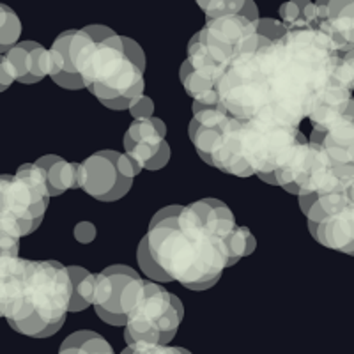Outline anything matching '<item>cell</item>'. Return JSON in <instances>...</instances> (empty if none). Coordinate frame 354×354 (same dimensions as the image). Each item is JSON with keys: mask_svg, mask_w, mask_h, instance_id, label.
<instances>
[{"mask_svg": "<svg viewBox=\"0 0 354 354\" xmlns=\"http://www.w3.org/2000/svg\"><path fill=\"white\" fill-rule=\"evenodd\" d=\"M50 201L43 167L25 163L15 176H0V227L21 238L43 221Z\"/></svg>", "mask_w": 354, "mask_h": 354, "instance_id": "cell-6", "label": "cell"}, {"mask_svg": "<svg viewBox=\"0 0 354 354\" xmlns=\"http://www.w3.org/2000/svg\"><path fill=\"white\" fill-rule=\"evenodd\" d=\"M280 21L287 30L317 28V15L312 0H289L280 8Z\"/></svg>", "mask_w": 354, "mask_h": 354, "instance_id": "cell-18", "label": "cell"}, {"mask_svg": "<svg viewBox=\"0 0 354 354\" xmlns=\"http://www.w3.org/2000/svg\"><path fill=\"white\" fill-rule=\"evenodd\" d=\"M129 113L133 115V119H144V117H153L154 112V101L149 96L142 94L131 106H129Z\"/></svg>", "mask_w": 354, "mask_h": 354, "instance_id": "cell-24", "label": "cell"}, {"mask_svg": "<svg viewBox=\"0 0 354 354\" xmlns=\"http://www.w3.org/2000/svg\"><path fill=\"white\" fill-rule=\"evenodd\" d=\"M36 163L43 167L46 174L50 197L62 195L68 189L80 188V163H71L55 154L39 158Z\"/></svg>", "mask_w": 354, "mask_h": 354, "instance_id": "cell-16", "label": "cell"}, {"mask_svg": "<svg viewBox=\"0 0 354 354\" xmlns=\"http://www.w3.org/2000/svg\"><path fill=\"white\" fill-rule=\"evenodd\" d=\"M306 137L296 126L264 122L259 119H243L241 153L254 176L274 185V170L283 154Z\"/></svg>", "mask_w": 354, "mask_h": 354, "instance_id": "cell-10", "label": "cell"}, {"mask_svg": "<svg viewBox=\"0 0 354 354\" xmlns=\"http://www.w3.org/2000/svg\"><path fill=\"white\" fill-rule=\"evenodd\" d=\"M75 239L84 245L87 243H93L96 239V227L91 223V221H80L77 227H75Z\"/></svg>", "mask_w": 354, "mask_h": 354, "instance_id": "cell-25", "label": "cell"}, {"mask_svg": "<svg viewBox=\"0 0 354 354\" xmlns=\"http://www.w3.org/2000/svg\"><path fill=\"white\" fill-rule=\"evenodd\" d=\"M257 20L243 15L207 18L204 27L189 39L185 64L198 75L218 82L230 59L238 55L241 44L255 32Z\"/></svg>", "mask_w": 354, "mask_h": 354, "instance_id": "cell-7", "label": "cell"}, {"mask_svg": "<svg viewBox=\"0 0 354 354\" xmlns=\"http://www.w3.org/2000/svg\"><path fill=\"white\" fill-rule=\"evenodd\" d=\"M68 273L71 278V303L69 312H80L87 306H93L94 286H96V273H91L80 266H68Z\"/></svg>", "mask_w": 354, "mask_h": 354, "instance_id": "cell-17", "label": "cell"}, {"mask_svg": "<svg viewBox=\"0 0 354 354\" xmlns=\"http://www.w3.org/2000/svg\"><path fill=\"white\" fill-rule=\"evenodd\" d=\"M181 299L154 282L142 280L137 298L126 314V344H169L181 324Z\"/></svg>", "mask_w": 354, "mask_h": 354, "instance_id": "cell-8", "label": "cell"}, {"mask_svg": "<svg viewBox=\"0 0 354 354\" xmlns=\"http://www.w3.org/2000/svg\"><path fill=\"white\" fill-rule=\"evenodd\" d=\"M59 354H115L112 346L94 331H77L62 342Z\"/></svg>", "mask_w": 354, "mask_h": 354, "instance_id": "cell-19", "label": "cell"}, {"mask_svg": "<svg viewBox=\"0 0 354 354\" xmlns=\"http://www.w3.org/2000/svg\"><path fill=\"white\" fill-rule=\"evenodd\" d=\"M189 138L198 156L221 172L238 177L254 176L241 153V122L221 103L201 105L194 101Z\"/></svg>", "mask_w": 354, "mask_h": 354, "instance_id": "cell-5", "label": "cell"}, {"mask_svg": "<svg viewBox=\"0 0 354 354\" xmlns=\"http://www.w3.org/2000/svg\"><path fill=\"white\" fill-rule=\"evenodd\" d=\"M62 34L73 68L101 105L128 110L144 94L145 57L140 44L105 25Z\"/></svg>", "mask_w": 354, "mask_h": 354, "instance_id": "cell-3", "label": "cell"}, {"mask_svg": "<svg viewBox=\"0 0 354 354\" xmlns=\"http://www.w3.org/2000/svg\"><path fill=\"white\" fill-rule=\"evenodd\" d=\"M207 18L227 17V15H243L250 20H257L259 11L254 0H209L201 6Z\"/></svg>", "mask_w": 354, "mask_h": 354, "instance_id": "cell-20", "label": "cell"}, {"mask_svg": "<svg viewBox=\"0 0 354 354\" xmlns=\"http://www.w3.org/2000/svg\"><path fill=\"white\" fill-rule=\"evenodd\" d=\"M353 4H354V0H353Z\"/></svg>", "mask_w": 354, "mask_h": 354, "instance_id": "cell-28", "label": "cell"}, {"mask_svg": "<svg viewBox=\"0 0 354 354\" xmlns=\"http://www.w3.org/2000/svg\"><path fill=\"white\" fill-rule=\"evenodd\" d=\"M340 52L319 28L287 30L232 57L218 80L220 103L238 119L299 128L337 82Z\"/></svg>", "mask_w": 354, "mask_h": 354, "instance_id": "cell-1", "label": "cell"}, {"mask_svg": "<svg viewBox=\"0 0 354 354\" xmlns=\"http://www.w3.org/2000/svg\"><path fill=\"white\" fill-rule=\"evenodd\" d=\"M205 2H209V0H197V4H198V8H201V6H204Z\"/></svg>", "mask_w": 354, "mask_h": 354, "instance_id": "cell-27", "label": "cell"}, {"mask_svg": "<svg viewBox=\"0 0 354 354\" xmlns=\"http://www.w3.org/2000/svg\"><path fill=\"white\" fill-rule=\"evenodd\" d=\"M71 303L68 266L18 259L0 294V317L27 337L46 338L61 330Z\"/></svg>", "mask_w": 354, "mask_h": 354, "instance_id": "cell-4", "label": "cell"}, {"mask_svg": "<svg viewBox=\"0 0 354 354\" xmlns=\"http://www.w3.org/2000/svg\"><path fill=\"white\" fill-rule=\"evenodd\" d=\"M133 277H138L137 271L121 264L110 266L101 273H96L93 306L101 321L112 326H124L126 315L122 312V290Z\"/></svg>", "mask_w": 354, "mask_h": 354, "instance_id": "cell-13", "label": "cell"}, {"mask_svg": "<svg viewBox=\"0 0 354 354\" xmlns=\"http://www.w3.org/2000/svg\"><path fill=\"white\" fill-rule=\"evenodd\" d=\"M119 153L112 149L100 151L80 163V188L101 202H113L124 197L133 185L117 167Z\"/></svg>", "mask_w": 354, "mask_h": 354, "instance_id": "cell-11", "label": "cell"}, {"mask_svg": "<svg viewBox=\"0 0 354 354\" xmlns=\"http://www.w3.org/2000/svg\"><path fill=\"white\" fill-rule=\"evenodd\" d=\"M18 254H20V238L0 227V255L18 257Z\"/></svg>", "mask_w": 354, "mask_h": 354, "instance_id": "cell-23", "label": "cell"}, {"mask_svg": "<svg viewBox=\"0 0 354 354\" xmlns=\"http://www.w3.org/2000/svg\"><path fill=\"white\" fill-rule=\"evenodd\" d=\"M20 257H9V255H0V294H2V289H4V283L8 280V277L11 274L12 268L18 262Z\"/></svg>", "mask_w": 354, "mask_h": 354, "instance_id": "cell-26", "label": "cell"}, {"mask_svg": "<svg viewBox=\"0 0 354 354\" xmlns=\"http://www.w3.org/2000/svg\"><path fill=\"white\" fill-rule=\"evenodd\" d=\"M121 354H192L185 347H170L167 344H149V342H137L128 344Z\"/></svg>", "mask_w": 354, "mask_h": 354, "instance_id": "cell-22", "label": "cell"}, {"mask_svg": "<svg viewBox=\"0 0 354 354\" xmlns=\"http://www.w3.org/2000/svg\"><path fill=\"white\" fill-rule=\"evenodd\" d=\"M317 28L326 34L338 52L354 48V4L353 0H317Z\"/></svg>", "mask_w": 354, "mask_h": 354, "instance_id": "cell-14", "label": "cell"}, {"mask_svg": "<svg viewBox=\"0 0 354 354\" xmlns=\"http://www.w3.org/2000/svg\"><path fill=\"white\" fill-rule=\"evenodd\" d=\"M299 205L315 241L354 255V181L344 189L299 202Z\"/></svg>", "mask_w": 354, "mask_h": 354, "instance_id": "cell-9", "label": "cell"}, {"mask_svg": "<svg viewBox=\"0 0 354 354\" xmlns=\"http://www.w3.org/2000/svg\"><path fill=\"white\" fill-rule=\"evenodd\" d=\"M165 137L167 126L158 117L135 119L124 135L126 154L137 161L142 170L163 169L170 160V145Z\"/></svg>", "mask_w": 354, "mask_h": 354, "instance_id": "cell-12", "label": "cell"}, {"mask_svg": "<svg viewBox=\"0 0 354 354\" xmlns=\"http://www.w3.org/2000/svg\"><path fill=\"white\" fill-rule=\"evenodd\" d=\"M11 64L15 80L21 84H37L50 71L48 50L34 41H21L4 53Z\"/></svg>", "mask_w": 354, "mask_h": 354, "instance_id": "cell-15", "label": "cell"}, {"mask_svg": "<svg viewBox=\"0 0 354 354\" xmlns=\"http://www.w3.org/2000/svg\"><path fill=\"white\" fill-rule=\"evenodd\" d=\"M238 221L216 198L158 211L138 245V264L151 280L205 290L232 266L229 243Z\"/></svg>", "mask_w": 354, "mask_h": 354, "instance_id": "cell-2", "label": "cell"}, {"mask_svg": "<svg viewBox=\"0 0 354 354\" xmlns=\"http://www.w3.org/2000/svg\"><path fill=\"white\" fill-rule=\"evenodd\" d=\"M21 36L20 18L9 6L0 4V53H6Z\"/></svg>", "mask_w": 354, "mask_h": 354, "instance_id": "cell-21", "label": "cell"}]
</instances>
